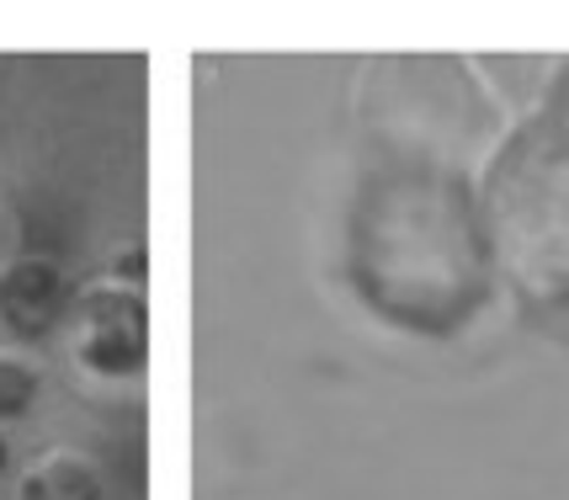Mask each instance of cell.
Here are the masks:
<instances>
[{"mask_svg":"<svg viewBox=\"0 0 569 500\" xmlns=\"http://www.w3.org/2000/svg\"><path fill=\"white\" fill-rule=\"evenodd\" d=\"M38 389H43V378H38V368L27 362L22 351L0 347V426L22 421L27 410L38 404Z\"/></svg>","mask_w":569,"mask_h":500,"instance_id":"cell-4","label":"cell"},{"mask_svg":"<svg viewBox=\"0 0 569 500\" xmlns=\"http://www.w3.org/2000/svg\"><path fill=\"white\" fill-rule=\"evenodd\" d=\"M17 500H107L101 469L74 448L38 452L17 479Z\"/></svg>","mask_w":569,"mask_h":500,"instance_id":"cell-3","label":"cell"},{"mask_svg":"<svg viewBox=\"0 0 569 500\" xmlns=\"http://www.w3.org/2000/svg\"><path fill=\"white\" fill-rule=\"evenodd\" d=\"M70 309V282L49 256H17L0 267V330L11 341H43Z\"/></svg>","mask_w":569,"mask_h":500,"instance_id":"cell-2","label":"cell"},{"mask_svg":"<svg viewBox=\"0 0 569 500\" xmlns=\"http://www.w3.org/2000/svg\"><path fill=\"white\" fill-rule=\"evenodd\" d=\"M74 357L86 373L133 378L149 357V309L144 293L118 277L91 282L74 299Z\"/></svg>","mask_w":569,"mask_h":500,"instance_id":"cell-1","label":"cell"},{"mask_svg":"<svg viewBox=\"0 0 569 500\" xmlns=\"http://www.w3.org/2000/svg\"><path fill=\"white\" fill-rule=\"evenodd\" d=\"M11 469V442H6V431H0V474Z\"/></svg>","mask_w":569,"mask_h":500,"instance_id":"cell-5","label":"cell"}]
</instances>
